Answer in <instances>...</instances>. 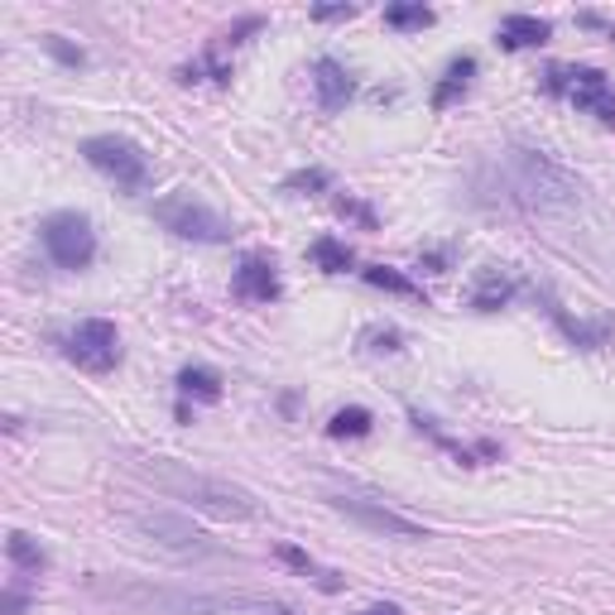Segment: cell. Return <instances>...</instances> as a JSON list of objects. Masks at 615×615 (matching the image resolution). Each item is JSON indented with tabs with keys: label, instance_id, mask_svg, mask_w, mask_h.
Returning <instances> with one entry per match:
<instances>
[{
	"label": "cell",
	"instance_id": "cell-2",
	"mask_svg": "<svg viewBox=\"0 0 615 615\" xmlns=\"http://www.w3.org/2000/svg\"><path fill=\"white\" fill-rule=\"evenodd\" d=\"M130 472L144 476L154 490H164L168 500H184L192 510L212 515V520H264V505L250 496V490L232 486V481L222 476H202V472H188L184 462H168V457H135L130 462Z\"/></svg>",
	"mask_w": 615,
	"mask_h": 615
},
{
	"label": "cell",
	"instance_id": "cell-30",
	"mask_svg": "<svg viewBox=\"0 0 615 615\" xmlns=\"http://www.w3.org/2000/svg\"><path fill=\"white\" fill-rule=\"evenodd\" d=\"M260 24H264L260 15H250V20H240V24H236V29H232V34H226V44H246V39H250V34H256V29H260Z\"/></svg>",
	"mask_w": 615,
	"mask_h": 615
},
{
	"label": "cell",
	"instance_id": "cell-26",
	"mask_svg": "<svg viewBox=\"0 0 615 615\" xmlns=\"http://www.w3.org/2000/svg\"><path fill=\"white\" fill-rule=\"evenodd\" d=\"M44 48H48V54H54V58H58V63H63V68H87V48L68 44L63 34H48V39H44Z\"/></svg>",
	"mask_w": 615,
	"mask_h": 615
},
{
	"label": "cell",
	"instance_id": "cell-6",
	"mask_svg": "<svg viewBox=\"0 0 615 615\" xmlns=\"http://www.w3.org/2000/svg\"><path fill=\"white\" fill-rule=\"evenodd\" d=\"M544 92L548 96H568L577 111H592L596 120L615 126V96H611V82L601 68H577V63H553L544 72Z\"/></svg>",
	"mask_w": 615,
	"mask_h": 615
},
{
	"label": "cell",
	"instance_id": "cell-4",
	"mask_svg": "<svg viewBox=\"0 0 615 615\" xmlns=\"http://www.w3.org/2000/svg\"><path fill=\"white\" fill-rule=\"evenodd\" d=\"M154 222H159L168 236L192 240V246H226V240L236 236V226L226 222L222 212H212L208 202H198V198H164V202H154Z\"/></svg>",
	"mask_w": 615,
	"mask_h": 615
},
{
	"label": "cell",
	"instance_id": "cell-27",
	"mask_svg": "<svg viewBox=\"0 0 615 615\" xmlns=\"http://www.w3.org/2000/svg\"><path fill=\"white\" fill-rule=\"evenodd\" d=\"M360 342H366V352H385V356L404 352V332L400 328H370Z\"/></svg>",
	"mask_w": 615,
	"mask_h": 615
},
{
	"label": "cell",
	"instance_id": "cell-24",
	"mask_svg": "<svg viewBox=\"0 0 615 615\" xmlns=\"http://www.w3.org/2000/svg\"><path fill=\"white\" fill-rule=\"evenodd\" d=\"M178 82H232V68L216 58V48H208V54L192 58L188 68H178Z\"/></svg>",
	"mask_w": 615,
	"mask_h": 615
},
{
	"label": "cell",
	"instance_id": "cell-11",
	"mask_svg": "<svg viewBox=\"0 0 615 615\" xmlns=\"http://www.w3.org/2000/svg\"><path fill=\"white\" fill-rule=\"evenodd\" d=\"M232 294L240 298V304H274V298L284 294L280 264H274V256H264V250H250V256H240L236 274H232Z\"/></svg>",
	"mask_w": 615,
	"mask_h": 615
},
{
	"label": "cell",
	"instance_id": "cell-25",
	"mask_svg": "<svg viewBox=\"0 0 615 615\" xmlns=\"http://www.w3.org/2000/svg\"><path fill=\"white\" fill-rule=\"evenodd\" d=\"M385 24H390V29H428L433 10L428 5H390L385 10Z\"/></svg>",
	"mask_w": 615,
	"mask_h": 615
},
{
	"label": "cell",
	"instance_id": "cell-8",
	"mask_svg": "<svg viewBox=\"0 0 615 615\" xmlns=\"http://www.w3.org/2000/svg\"><path fill=\"white\" fill-rule=\"evenodd\" d=\"M126 524L135 529L140 539H150L154 548L164 553H178V558H212V553H222L212 544L202 529H192L184 515H168V510H135L126 515Z\"/></svg>",
	"mask_w": 615,
	"mask_h": 615
},
{
	"label": "cell",
	"instance_id": "cell-15",
	"mask_svg": "<svg viewBox=\"0 0 615 615\" xmlns=\"http://www.w3.org/2000/svg\"><path fill=\"white\" fill-rule=\"evenodd\" d=\"M472 78H476V58H472V54L452 58L448 72H442V82L433 87V111H448V106L457 102V96H466V87H472Z\"/></svg>",
	"mask_w": 615,
	"mask_h": 615
},
{
	"label": "cell",
	"instance_id": "cell-9",
	"mask_svg": "<svg viewBox=\"0 0 615 615\" xmlns=\"http://www.w3.org/2000/svg\"><path fill=\"white\" fill-rule=\"evenodd\" d=\"M58 346H63V356L78 370H87V376H106V370L120 366V332L111 318H82L78 328L63 332Z\"/></svg>",
	"mask_w": 615,
	"mask_h": 615
},
{
	"label": "cell",
	"instance_id": "cell-10",
	"mask_svg": "<svg viewBox=\"0 0 615 615\" xmlns=\"http://www.w3.org/2000/svg\"><path fill=\"white\" fill-rule=\"evenodd\" d=\"M328 505L336 515H346V520H356L360 529H370V534H385V539H404V544H418V539H428L424 524H414L409 515L390 510V505H376V500H360V496H328Z\"/></svg>",
	"mask_w": 615,
	"mask_h": 615
},
{
	"label": "cell",
	"instance_id": "cell-16",
	"mask_svg": "<svg viewBox=\"0 0 615 615\" xmlns=\"http://www.w3.org/2000/svg\"><path fill=\"white\" fill-rule=\"evenodd\" d=\"M222 370L212 366H184L178 370V400H198V404H216L222 400Z\"/></svg>",
	"mask_w": 615,
	"mask_h": 615
},
{
	"label": "cell",
	"instance_id": "cell-33",
	"mask_svg": "<svg viewBox=\"0 0 615 615\" xmlns=\"http://www.w3.org/2000/svg\"><path fill=\"white\" fill-rule=\"evenodd\" d=\"M360 615H404V611H400V606H390V601H380V606H366Z\"/></svg>",
	"mask_w": 615,
	"mask_h": 615
},
{
	"label": "cell",
	"instance_id": "cell-29",
	"mask_svg": "<svg viewBox=\"0 0 615 615\" xmlns=\"http://www.w3.org/2000/svg\"><path fill=\"white\" fill-rule=\"evenodd\" d=\"M356 15V5H312V20H322V24H332V20H352Z\"/></svg>",
	"mask_w": 615,
	"mask_h": 615
},
{
	"label": "cell",
	"instance_id": "cell-31",
	"mask_svg": "<svg viewBox=\"0 0 615 615\" xmlns=\"http://www.w3.org/2000/svg\"><path fill=\"white\" fill-rule=\"evenodd\" d=\"M29 611V596H24V587H10L5 592V615H24Z\"/></svg>",
	"mask_w": 615,
	"mask_h": 615
},
{
	"label": "cell",
	"instance_id": "cell-32",
	"mask_svg": "<svg viewBox=\"0 0 615 615\" xmlns=\"http://www.w3.org/2000/svg\"><path fill=\"white\" fill-rule=\"evenodd\" d=\"M424 264H428L433 274H448V250H428V256H424Z\"/></svg>",
	"mask_w": 615,
	"mask_h": 615
},
{
	"label": "cell",
	"instance_id": "cell-5",
	"mask_svg": "<svg viewBox=\"0 0 615 615\" xmlns=\"http://www.w3.org/2000/svg\"><path fill=\"white\" fill-rule=\"evenodd\" d=\"M82 159H87L102 178H111L120 192H144L150 184V154L126 135H92L82 140Z\"/></svg>",
	"mask_w": 615,
	"mask_h": 615
},
{
	"label": "cell",
	"instance_id": "cell-14",
	"mask_svg": "<svg viewBox=\"0 0 615 615\" xmlns=\"http://www.w3.org/2000/svg\"><path fill=\"white\" fill-rule=\"evenodd\" d=\"M553 39V24L539 20V15H505L500 29H496V44L510 48V54H520V48H539Z\"/></svg>",
	"mask_w": 615,
	"mask_h": 615
},
{
	"label": "cell",
	"instance_id": "cell-28",
	"mask_svg": "<svg viewBox=\"0 0 615 615\" xmlns=\"http://www.w3.org/2000/svg\"><path fill=\"white\" fill-rule=\"evenodd\" d=\"M336 212H342V216H352V222H360V226H366V232H376V212H370L366 202L342 198V202H336Z\"/></svg>",
	"mask_w": 615,
	"mask_h": 615
},
{
	"label": "cell",
	"instance_id": "cell-1",
	"mask_svg": "<svg viewBox=\"0 0 615 615\" xmlns=\"http://www.w3.org/2000/svg\"><path fill=\"white\" fill-rule=\"evenodd\" d=\"M87 592L102 601L135 611V615H294V606L270 596H226V592H184V587H150V582H111L87 577Z\"/></svg>",
	"mask_w": 615,
	"mask_h": 615
},
{
	"label": "cell",
	"instance_id": "cell-13",
	"mask_svg": "<svg viewBox=\"0 0 615 615\" xmlns=\"http://www.w3.org/2000/svg\"><path fill=\"white\" fill-rule=\"evenodd\" d=\"M544 308H548V318H553V328H558L563 336H568V342H572V346H582V352H601V346H606V342H611V336H615V328H611V322H606V318H601V322H587V318H572V312H568V308H563V304H558V298H548V294H544Z\"/></svg>",
	"mask_w": 615,
	"mask_h": 615
},
{
	"label": "cell",
	"instance_id": "cell-22",
	"mask_svg": "<svg viewBox=\"0 0 615 615\" xmlns=\"http://www.w3.org/2000/svg\"><path fill=\"white\" fill-rule=\"evenodd\" d=\"M280 558H284V563H288V568H294V572H304L308 582H318L322 592H342V577H336V572H322V568H318V563L308 558L304 548H294V544H280Z\"/></svg>",
	"mask_w": 615,
	"mask_h": 615
},
{
	"label": "cell",
	"instance_id": "cell-17",
	"mask_svg": "<svg viewBox=\"0 0 615 615\" xmlns=\"http://www.w3.org/2000/svg\"><path fill=\"white\" fill-rule=\"evenodd\" d=\"M515 298V280L500 270H481L476 284H472V308L476 312H500L505 304Z\"/></svg>",
	"mask_w": 615,
	"mask_h": 615
},
{
	"label": "cell",
	"instance_id": "cell-19",
	"mask_svg": "<svg viewBox=\"0 0 615 615\" xmlns=\"http://www.w3.org/2000/svg\"><path fill=\"white\" fill-rule=\"evenodd\" d=\"M360 280H366L370 288H385V294H400V298H414V304H428L424 288H418L414 280H404L400 270H390V264H366V270H360Z\"/></svg>",
	"mask_w": 615,
	"mask_h": 615
},
{
	"label": "cell",
	"instance_id": "cell-12",
	"mask_svg": "<svg viewBox=\"0 0 615 615\" xmlns=\"http://www.w3.org/2000/svg\"><path fill=\"white\" fill-rule=\"evenodd\" d=\"M312 96H318V111L322 116H336L356 96L352 68L336 63V58H318V63H312Z\"/></svg>",
	"mask_w": 615,
	"mask_h": 615
},
{
	"label": "cell",
	"instance_id": "cell-21",
	"mask_svg": "<svg viewBox=\"0 0 615 615\" xmlns=\"http://www.w3.org/2000/svg\"><path fill=\"white\" fill-rule=\"evenodd\" d=\"M370 428H376V414L360 404H346L328 418V438H370Z\"/></svg>",
	"mask_w": 615,
	"mask_h": 615
},
{
	"label": "cell",
	"instance_id": "cell-3",
	"mask_svg": "<svg viewBox=\"0 0 615 615\" xmlns=\"http://www.w3.org/2000/svg\"><path fill=\"white\" fill-rule=\"evenodd\" d=\"M496 192L500 202L529 212H568L582 202V178L568 174L563 164H553L544 150H510L496 164Z\"/></svg>",
	"mask_w": 615,
	"mask_h": 615
},
{
	"label": "cell",
	"instance_id": "cell-18",
	"mask_svg": "<svg viewBox=\"0 0 615 615\" xmlns=\"http://www.w3.org/2000/svg\"><path fill=\"white\" fill-rule=\"evenodd\" d=\"M308 260L318 264L322 274H346L356 264V256H352V246H346V240H336V236H318L308 246Z\"/></svg>",
	"mask_w": 615,
	"mask_h": 615
},
{
	"label": "cell",
	"instance_id": "cell-23",
	"mask_svg": "<svg viewBox=\"0 0 615 615\" xmlns=\"http://www.w3.org/2000/svg\"><path fill=\"white\" fill-rule=\"evenodd\" d=\"M288 198H312V192H328L332 188V174L322 164H312V168H298V174H288L284 184H280Z\"/></svg>",
	"mask_w": 615,
	"mask_h": 615
},
{
	"label": "cell",
	"instance_id": "cell-20",
	"mask_svg": "<svg viewBox=\"0 0 615 615\" xmlns=\"http://www.w3.org/2000/svg\"><path fill=\"white\" fill-rule=\"evenodd\" d=\"M5 553H10V563H15L20 572H29V577H39V572H48V553L39 548V539H29V534H10L5 539Z\"/></svg>",
	"mask_w": 615,
	"mask_h": 615
},
{
	"label": "cell",
	"instance_id": "cell-7",
	"mask_svg": "<svg viewBox=\"0 0 615 615\" xmlns=\"http://www.w3.org/2000/svg\"><path fill=\"white\" fill-rule=\"evenodd\" d=\"M39 240L58 270H87L96 260V232L82 212H48L39 222Z\"/></svg>",
	"mask_w": 615,
	"mask_h": 615
}]
</instances>
